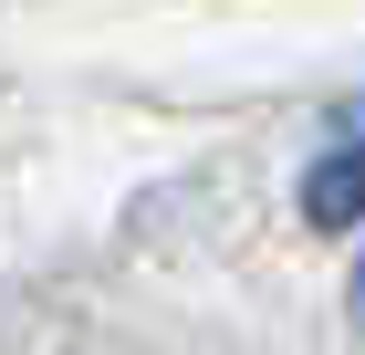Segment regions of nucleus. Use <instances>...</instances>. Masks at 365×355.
<instances>
[{
  "mask_svg": "<svg viewBox=\"0 0 365 355\" xmlns=\"http://www.w3.org/2000/svg\"><path fill=\"white\" fill-rule=\"evenodd\" d=\"M303 219H313V230H355V219H365V115L324 146V157H313V178H303Z\"/></svg>",
  "mask_w": 365,
  "mask_h": 355,
  "instance_id": "1",
  "label": "nucleus"
},
{
  "mask_svg": "<svg viewBox=\"0 0 365 355\" xmlns=\"http://www.w3.org/2000/svg\"><path fill=\"white\" fill-rule=\"evenodd\" d=\"M355 314H365V261H355Z\"/></svg>",
  "mask_w": 365,
  "mask_h": 355,
  "instance_id": "2",
  "label": "nucleus"
}]
</instances>
